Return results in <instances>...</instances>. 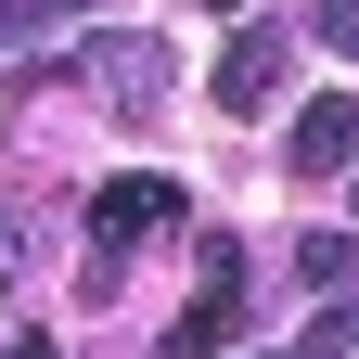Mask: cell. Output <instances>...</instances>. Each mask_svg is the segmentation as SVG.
<instances>
[{
  "instance_id": "7c38bea8",
  "label": "cell",
  "mask_w": 359,
  "mask_h": 359,
  "mask_svg": "<svg viewBox=\"0 0 359 359\" xmlns=\"http://www.w3.org/2000/svg\"><path fill=\"white\" fill-rule=\"evenodd\" d=\"M346 205H359V180H346Z\"/></svg>"
},
{
  "instance_id": "6da1fadb",
  "label": "cell",
  "mask_w": 359,
  "mask_h": 359,
  "mask_svg": "<svg viewBox=\"0 0 359 359\" xmlns=\"http://www.w3.org/2000/svg\"><path fill=\"white\" fill-rule=\"evenodd\" d=\"M142 231H180V180L167 167H128V180L90 193V295H116V269H128Z\"/></svg>"
},
{
  "instance_id": "9c48e42d",
  "label": "cell",
  "mask_w": 359,
  "mask_h": 359,
  "mask_svg": "<svg viewBox=\"0 0 359 359\" xmlns=\"http://www.w3.org/2000/svg\"><path fill=\"white\" fill-rule=\"evenodd\" d=\"M0 13H13V26H39V13H90V0H0Z\"/></svg>"
},
{
  "instance_id": "52a82bcc",
  "label": "cell",
  "mask_w": 359,
  "mask_h": 359,
  "mask_svg": "<svg viewBox=\"0 0 359 359\" xmlns=\"http://www.w3.org/2000/svg\"><path fill=\"white\" fill-rule=\"evenodd\" d=\"M295 359H359V295H334V308H321V334H308Z\"/></svg>"
},
{
  "instance_id": "ba28073f",
  "label": "cell",
  "mask_w": 359,
  "mask_h": 359,
  "mask_svg": "<svg viewBox=\"0 0 359 359\" xmlns=\"http://www.w3.org/2000/svg\"><path fill=\"white\" fill-rule=\"evenodd\" d=\"M308 26H321L334 52H359V0H308Z\"/></svg>"
},
{
  "instance_id": "7a4b0ae2",
  "label": "cell",
  "mask_w": 359,
  "mask_h": 359,
  "mask_svg": "<svg viewBox=\"0 0 359 359\" xmlns=\"http://www.w3.org/2000/svg\"><path fill=\"white\" fill-rule=\"evenodd\" d=\"M77 77L103 90V103L142 128V116H167V90H180V65H167V39H90L77 52Z\"/></svg>"
},
{
  "instance_id": "277c9868",
  "label": "cell",
  "mask_w": 359,
  "mask_h": 359,
  "mask_svg": "<svg viewBox=\"0 0 359 359\" xmlns=\"http://www.w3.org/2000/svg\"><path fill=\"white\" fill-rule=\"evenodd\" d=\"M283 154H295V180H346V167H359V90H321V103L295 116Z\"/></svg>"
},
{
  "instance_id": "8992f818",
  "label": "cell",
  "mask_w": 359,
  "mask_h": 359,
  "mask_svg": "<svg viewBox=\"0 0 359 359\" xmlns=\"http://www.w3.org/2000/svg\"><path fill=\"white\" fill-rule=\"evenodd\" d=\"M346 269H359L346 231H308V244H295V283H346Z\"/></svg>"
},
{
  "instance_id": "30bf717a",
  "label": "cell",
  "mask_w": 359,
  "mask_h": 359,
  "mask_svg": "<svg viewBox=\"0 0 359 359\" xmlns=\"http://www.w3.org/2000/svg\"><path fill=\"white\" fill-rule=\"evenodd\" d=\"M0 359H65V346L52 334H0Z\"/></svg>"
},
{
  "instance_id": "3957f363",
  "label": "cell",
  "mask_w": 359,
  "mask_h": 359,
  "mask_svg": "<svg viewBox=\"0 0 359 359\" xmlns=\"http://www.w3.org/2000/svg\"><path fill=\"white\" fill-rule=\"evenodd\" d=\"M283 65H295L283 26H231V52H218V116H269L283 103Z\"/></svg>"
},
{
  "instance_id": "8fae6325",
  "label": "cell",
  "mask_w": 359,
  "mask_h": 359,
  "mask_svg": "<svg viewBox=\"0 0 359 359\" xmlns=\"http://www.w3.org/2000/svg\"><path fill=\"white\" fill-rule=\"evenodd\" d=\"M205 13H244V0H205Z\"/></svg>"
},
{
  "instance_id": "5b68a950",
  "label": "cell",
  "mask_w": 359,
  "mask_h": 359,
  "mask_svg": "<svg viewBox=\"0 0 359 359\" xmlns=\"http://www.w3.org/2000/svg\"><path fill=\"white\" fill-rule=\"evenodd\" d=\"M231 334H244V283H205V295L167 321V359H218Z\"/></svg>"
}]
</instances>
